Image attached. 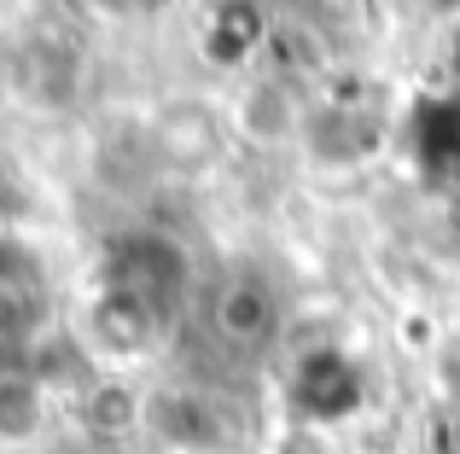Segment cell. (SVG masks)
<instances>
[{"mask_svg": "<svg viewBox=\"0 0 460 454\" xmlns=\"http://www.w3.org/2000/svg\"><path fill=\"white\" fill-rule=\"evenodd\" d=\"M164 309L152 303V297L128 292V285H100V292H88V303H82V355H93V362L105 367H135L157 355V344H164Z\"/></svg>", "mask_w": 460, "mask_h": 454, "instance_id": "6da1fadb", "label": "cell"}, {"mask_svg": "<svg viewBox=\"0 0 460 454\" xmlns=\"http://www.w3.org/2000/svg\"><path fill=\"white\" fill-rule=\"evenodd\" d=\"M227 140H234L227 111H216L210 100H192V93L164 100L152 111V123H146V146H152L157 170L181 175V181H204V175H216V163L227 158Z\"/></svg>", "mask_w": 460, "mask_h": 454, "instance_id": "7a4b0ae2", "label": "cell"}, {"mask_svg": "<svg viewBox=\"0 0 460 454\" xmlns=\"http://www.w3.org/2000/svg\"><path fill=\"white\" fill-rule=\"evenodd\" d=\"M140 432L169 454H234L239 425L234 414L216 397L192 385H157L146 390V414H140Z\"/></svg>", "mask_w": 460, "mask_h": 454, "instance_id": "3957f363", "label": "cell"}, {"mask_svg": "<svg viewBox=\"0 0 460 454\" xmlns=\"http://www.w3.org/2000/svg\"><path fill=\"white\" fill-rule=\"evenodd\" d=\"M304 123H309V105H304V93L292 88V76H280V70L245 76L234 88V100H227V128L257 152L304 146Z\"/></svg>", "mask_w": 460, "mask_h": 454, "instance_id": "277c9868", "label": "cell"}, {"mask_svg": "<svg viewBox=\"0 0 460 454\" xmlns=\"http://www.w3.org/2000/svg\"><path fill=\"white\" fill-rule=\"evenodd\" d=\"M204 320H210L216 344H227L234 355H257L280 338V297L257 274H222L216 292L204 297Z\"/></svg>", "mask_w": 460, "mask_h": 454, "instance_id": "5b68a950", "label": "cell"}, {"mask_svg": "<svg viewBox=\"0 0 460 454\" xmlns=\"http://www.w3.org/2000/svg\"><path fill=\"white\" fill-rule=\"evenodd\" d=\"M385 135H391V123H385L379 105L332 100V105H309L304 152L314 163H332V170H356V163H367L385 146Z\"/></svg>", "mask_w": 460, "mask_h": 454, "instance_id": "8992f818", "label": "cell"}, {"mask_svg": "<svg viewBox=\"0 0 460 454\" xmlns=\"http://www.w3.org/2000/svg\"><path fill=\"white\" fill-rule=\"evenodd\" d=\"M105 285H128V292L152 297V303L169 315V303H175L181 285H187V250H181L175 239H164V233H135L123 250H117Z\"/></svg>", "mask_w": 460, "mask_h": 454, "instance_id": "52a82bcc", "label": "cell"}, {"mask_svg": "<svg viewBox=\"0 0 460 454\" xmlns=\"http://www.w3.org/2000/svg\"><path fill=\"white\" fill-rule=\"evenodd\" d=\"M76 82H82V65L65 41H35L18 58V88L35 105H70L76 100Z\"/></svg>", "mask_w": 460, "mask_h": 454, "instance_id": "ba28073f", "label": "cell"}, {"mask_svg": "<svg viewBox=\"0 0 460 454\" xmlns=\"http://www.w3.org/2000/svg\"><path fill=\"white\" fill-rule=\"evenodd\" d=\"M47 425V385L30 367H0V443H35Z\"/></svg>", "mask_w": 460, "mask_h": 454, "instance_id": "9c48e42d", "label": "cell"}, {"mask_svg": "<svg viewBox=\"0 0 460 454\" xmlns=\"http://www.w3.org/2000/svg\"><path fill=\"white\" fill-rule=\"evenodd\" d=\"M140 414H146V397L128 390L123 379H105V385H93L88 397H82V425H88L93 437H128V432H140Z\"/></svg>", "mask_w": 460, "mask_h": 454, "instance_id": "30bf717a", "label": "cell"}, {"mask_svg": "<svg viewBox=\"0 0 460 454\" xmlns=\"http://www.w3.org/2000/svg\"><path fill=\"white\" fill-rule=\"evenodd\" d=\"M269 454H344V449H338V437L321 420H286L269 437Z\"/></svg>", "mask_w": 460, "mask_h": 454, "instance_id": "8fae6325", "label": "cell"}, {"mask_svg": "<svg viewBox=\"0 0 460 454\" xmlns=\"http://www.w3.org/2000/svg\"><path fill=\"white\" fill-rule=\"evenodd\" d=\"M438 373H443V385H449V397L460 402V338L443 344V355H438Z\"/></svg>", "mask_w": 460, "mask_h": 454, "instance_id": "7c38bea8", "label": "cell"}, {"mask_svg": "<svg viewBox=\"0 0 460 454\" xmlns=\"http://www.w3.org/2000/svg\"><path fill=\"white\" fill-rule=\"evenodd\" d=\"M455 443H460V420H455Z\"/></svg>", "mask_w": 460, "mask_h": 454, "instance_id": "4fadbf2b", "label": "cell"}]
</instances>
